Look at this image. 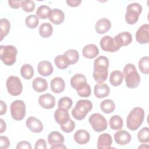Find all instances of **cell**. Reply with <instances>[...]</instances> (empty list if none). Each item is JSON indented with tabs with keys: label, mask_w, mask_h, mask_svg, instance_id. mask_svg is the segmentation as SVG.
<instances>
[{
	"label": "cell",
	"mask_w": 149,
	"mask_h": 149,
	"mask_svg": "<svg viewBox=\"0 0 149 149\" xmlns=\"http://www.w3.org/2000/svg\"><path fill=\"white\" fill-rule=\"evenodd\" d=\"M114 139L118 144L125 146L130 142L132 137L128 132L125 130H120L114 134Z\"/></svg>",
	"instance_id": "obj_17"
},
{
	"label": "cell",
	"mask_w": 149,
	"mask_h": 149,
	"mask_svg": "<svg viewBox=\"0 0 149 149\" xmlns=\"http://www.w3.org/2000/svg\"><path fill=\"white\" fill-rule=\"evenodd\" d=\"M35 149H46L47 144L45 140L44 139H39L36 143Z\"/></svg>",
	"instance_id": "obj_45"
},
{
	"label": "cell",
	"mask_w": 149,
	"mask_h": 149,
	"mask_svg": "<svg viewBox=\"0 0 149 149\" xmlns=\"http://www.w3.org/2000/svg\"><path fill=\"white\" fill-rule=\"evenodd\" d=\"M25 23L28 28L30 29H35L39 23V19L37 15H30L26 17Z\"/></svg>",
	"instance_id": "obj_37"
},
{
	"label": "cell",
	"mask_w": 149,
	"mask_h": 149,
	"mask_svg": "<svg viewBox=\"0 0 149 149\" xmlns=\"http://www.w3.org/2000/svg\"><path fill=\"white\" fill-rule=\"evenodd\" d=\"M73 138L77 143L80 145H83L87 143L90 141V135L86 130L80 129L74 133Z\"/></svg>",
	"instance_id": "obj_24"
},
{
	"label": "cell",
	"mask_w": 149,
	"mask_h": 149,
	"mask_svg": "<svg viewBox=\"0 0 149 149\" xmlns=\"http://www.w3.org/2000/svg\"><path fill=\"white\" fill-rule=\"evenodd\" d=\"M38 103L44 109H51L55 106V98L50 94H44L39 97Z\"/></svg>",
	"instance_id": "obj_15"
},
{
	"label": "cell",
	"mask_w": 149,
	"mask_h": 149,
	"mask_svg": "<svg viewBox=\"0 0 149 149\" xmlns=\"http://www.w3.org/2000/svg\"><path fill=\"white\" fill-rule=\"evenodd\" d=\"M144 111L140 107H135L132 109L126 118L127 127L132 131L136 130L142 124L144 119Z\"/></svg>",
	"instance_id": "obj_1"
},
{
	"label": "cell",
	"mask_w": 149,
	"mask_h": 149,
	"mask_svg": "<svg viewBox=\"0 0 149 149\" xmlns=\"http://www.w3.org/2000/svg\"><path fill=\"white\" fill-rule=\"evenodd\" d=\"M111 27V23L107 18H101L99 19L95 26V29L97 33L102 34L107 32Z\"/></svg>",
	"instance_id": "obj_22"
},
{
	"label": "cell",
	"mask_w": 149,
	"mask_h": 149,
	"mask_svg": "<svg viewBox=\"0 0 149 149\" xmlns=\"http://www.w3.org/2000/svg\"><path fill=\"white\" fill-rule=\"evenodd\" d=\"M115 44L120 48L123 46H126L132 41V36L128 31H123L113 37Z\"/></svg>",
	"instance_id": "obj_13"
},
{
	"label": "cell",
	"mask_w": 149,
	"mask_h": 149,
	"mask_svg": "<svg viewBox=\"0 0 149 149\" xmlns=\"http://www.w3.org/2000/svg\"><path fill=\"white\" fill-rule=\"evenodd\" d=\"M62 130L65 133L72 132L75 128V123L74 121L70 119L65 124L60 126Z\"/></svg>",
	"instance_id": "obj_43"
},
{
	"label": "cell",
	"mask_w": 149,
	"mask_h": 149,
	"mask_svg": "<svg viewBox=\"0 0 149 149\" xmlns=\"http://www.w3.org/2000/svg\"><path fill=\"white\" fill-rule=\"evenodd\" d=\"M107 67L102 66H94L93 70V78L97 83H102L105 81L108 74Z\"/></svg>",
	"instance_id": "obj_14"
},
{
	"label": "cell",
	"mask_w": 149,
	"mask_h": 149,
	"mask_svg": "<svg viewBox=\"0 0 149 149\" xmlns=\"http://www.w3.org/2000/svg\"><path fill=\"white\" fill-rule=\"evenodd\" d=\"M93 108L92 102L88 100H79L72 111L73 117L76 120H82Z\"/></svg>",
	"instance_id": "obj_3"
},
{
	"label": "cell",
	"mask_w": 149,
	"mask_h": 149,
	"mask_svg": "<svg viewBox=\"0 0 149 149\" xmlns=\"http://www.w3.org/2000/svg\"><path fill=\"white\" fill-rule=\"evenodd\" d=\"M109 65V59L107 57L105 56H100L97 58L94 62V66H102L108 68Z\"/></svg>",
	"instance_id": "obj_42"
},
{
	"label": "cell",
	"mask_w": 149,
	"mask_h": 149,
	"mask_svg": "<svg viewBox=\"0 0 149 149\" xmlns=\"http://www.w3.org/2000/svg\"><path fill=\"white\" fill-rule=\"evenodd\" d=\"M54 61L56 67L60 69H65L70 65L69 62L63 54L57 55L55 58Z\"/></svg>",
	"instance_id": "obj_33"
},
{
	"label": "cell",
	"mask_w": 149,
	"mask_h": 149,
	"mask_svg": "<svg viewBox=\"0 0 149 149\" xmlns=\"http://www.w3.org/2000/svg\"><path fill=\"white\" fill-rule=\"evenodd\" d=\"M63 55L68 59L70 65H73L77 63L79 59V53L76 49H68L63 54Z\"/></svg>",
	"instance_id": "obj_35"
},
{
	"label": "cell",
	"mask_w": 149,
	"mask_h": 149,
	"mask_svg": "<svg viewBox=\"0 0 149 149\" xmlns=\"http://www.w3.org/2000/svg\"><path fill=\"white\" fill-rule=\"evenodd\" d=\"M110 127L113 130H119L123 127V119L119 115L112 116L109 120Z\"/></svg>",
	"instance_id": "obj_32"
},
{
	"label": "cell",
	"mask_w": 149,
	"mask_h": 149,
	"mask_svg": "<svg viewBox=\"0 0 149 149\" xmlns=\"http://www.w3.org/2000/svg\"><path fill=\"white\" fill-rule=\"evenodd\" d=\"M142 12V6L139 3H132L126 7L125 16V20L129 24H135L139 20V16Z\"/></svg>",
	"instance_id": "obj_5"
},
{
	"label": "cell",
	"mask_w": 149,
	"mask_h": 149,
	"mask_svg": "<svg viewBox=\"0 0 149 149\" xmlns=\"http://www.w3.org/2000/svg\"><path fill=\"white\" fill-rule=\"evenodd\" d=\"M17 50L13 45H1L0 58L2 62L8 66H12L16 61Z\"/></svg>",
	"instance_id": "obj_4"
},
{
	"label": "cell",
	"mask_w": 149,
	"mask_h": 149,
	"mask_svg": "<svg viewBox=\"0 0 149 149\" xmlns=\"http://www.w3.org/2000/svg\"><path fill=\"white\" fill-rule=\"evenodd\" d=\"M65 84L63 79L56 77L51 81V89L55 93H61L65 90Z\"/></svg>",
	"instance_id": "obj_26"
},
{
	"label": "cell",
	"mask_w": 149,
	"mask_h": 149,
	"mask_svg": "<svg viewBox=\"0 0 149 149\" xmlns=\"http://www.w3.org/2000/svg\"><path fill=\"white\" fill-rule=\"evenodd\" d=\"M65 141L63 136L59 132L53 131L48 136V142L51 145V149H63L67 147L63 144Z\"/></svg>",
	"instance_id": "obj_9"
},
{
	"label": "cell",
	"mask_w": 149,
	"mask_h": 149,
	"mask_svg": "<svg viewBox=\"0 0 149 149\" xmlns=\"http://www.w3.org/2000/svg\"><path fill=\"white\" fill-rule=\"evenodd\" d=\"M27 127L30 131L34 133H40L43 130L42 122L34 116H30L27 119L26 122Z\"/></svg>",
	"instance_id": "obj_16"
},
{
	"label": "cell",
	"mask_w": 149,
	"mask_h": 149,
	"mask_svg": "<svg viewBox=\"0 0 149 149\" xmlns=\"http://www.w3.org/2000/svg\"><path fill=\"white\" fill-rule=\"evenodd\" d=\"M71 86L76 90L77 92L85 88L88 84L87 83V79L83 74H76L72 76L70 79Z\"/></svg>",
	"instance_id": "obj_11"
},
{
	"label": "cell",
	"mask_w": 149,
	"mask_h": 149,
	"mask_svg": "<svg viewBox=\"0 0 149 149\" xmlns=\"http://www.w3.org/2000/svg\"><path fill=\"white\" fill-rule=\"evenodd\" d=\"M53 32L52 26L49 23H42L39 28L40 35L43 38L49 37Z\"/></svg>",
	"instance_id": "obj_30"
},
{
	"label": "cell",
	"mask_w": 149,
	"mask_h": 149,
	"mask_svg": "<svg viewBox=\"0 0 149 149\" xmlns=\"http://www.w3.org/2000/svg\"><path fill=\"white\" fill-rule=\"evenodd\" d=\"M73 104L72 99L68 97H63L61 98L58 102V106L59 108H64L66 110L70 109Z\"/></svg>",
	"instance_id": "obj_40"
},
{
	"label": "cell",
	"mask_w": 149,
	"mask_h": 149,
	"mask_svg": "<svg viewBox=\"0 0 149 149\" xmlns=\"http://www.w3.org/2000/svg\"><path fill=\"white\" fill-rule=\"evenodd\" d=\"M10 113L16 120H22L26 115V105L22 100H15L10 105Z\"/></svg>",
	"instance_id": "obj_8"
},
{
	"label": "cell",
	"mask_w": 149,
	"mask_h": 149,
	"mask_svg": "<svg viewBox=\"0 0 149 149\" xmlns=\"http://www.w3.org/2000/svg\"><path fill=\"white\" fill-rule=\"evenodd\" d=\"M88 122L93 130L97 132H101L107 128V121L105 117L100 113L92 114L89 118Z\"/></svg>",
	"instance_id": "obj_7"
},
{
	"label": "cell",
	"mask_w": 149,
	"mask_h": 149,
	"mask_svg": "<svg viewBox=\"0 0 149 149\" xmlns=\"http://www.w3.org/2000/svg\"><path fill=\"white\" fill-rule=\"evenodd\" d=\"M10 146V141L9 139L3 136L0 137V147L2 149L8 148Z\"/></svg>",
	"instance_id": "obj_44"
},
{
	"label": "cell",
	"mask_w": 149,
	"mask_h": 149,
	"mask_svg": "<svg viewBox=\"0 0 149 149\" xmlns=\"http://www.w3.org/2000/svg\"><path fill=\"white\" fill-rule=\"evenodd\" d=\"M54 118L55 121L59 124L60 126L66 123L70 119L68 110L62 108H58V109L55 111Z\"/></svg>",
	"instance_id": "obj_19"
},
{
	"label": "cell",
	"mask_w": 149,
	"mask_h": 149,
	"mask_svg": "<svg viewBox=\"0 0 149 149\" xmlns=\"http://www.w3.org/2000/svg\"><path fill=\"white\" fill-rule=\"evenodd\" d=\"M6 86L9 94L11 95L18 96L22 92V84L20 79L17 76H9L6 80Z\"/></svg>",
	"instance_id": "obj_6"
},
{
	"label": "cell",
	"mask_w": 149,
	"mask_h": 149,
	"mask_svg": "<svg viewBox=\"0 0 149 149\" xmlns=\"http://www.w3.org/2000/svg\"><path fill=\"white\" fill-rule=\"evenodd\" d=\"M123 73L119 70H114L111 73L109 82L113 86H119L123 81Z\"/></svg>",
	"instance_id": "obj_28"
},
{
	"label": "cell",
	"mask_w": 149,
	"mask_h": 149,
	"mask_svg": "<svg viewBox=\"0 0 149 149\" xmlns=\"http://www.w3.org/2000/svg\"><path fill=\"white\" fill-rule=\"evenodd\" d=\"M35 3L33 1L30 0H25L22 1V7L23 10L26 12H31L33 11L35 9Z\"/></svg>",
	"instance_id": "obj_41"
},
{
	"label": "cell",
	"mask_w": 149,
	"mask_h": 149,
	"mask_svg": "<svg viewBox=\"0 0 149 149\" xmlns=\"http://www.w3.org/2000/svg\"><path fill=\"white\" fill-rule=\"evenodd\" d=\"M136 41L141 44H147L149 42V25L144 24L141 25L136 33Z\"/></svg>",
	"instance_id": "obj_12"
},
{
	"label": "cell",
	"mask_w": 149,
	"mask_h": 149,
	"mask_svg": "<svg viewBox=\"0 0 149 149\" xmlns=\"http://www.w3.org/2000/svg\"><path fill=\"white\" fill-rule=\"evenodd\" d=\"M49 20L55 24H60L65 19V15L62 10L59 9H52L50 12Z\"/></svg>",
	"instance_id": "obj_23"
},
{
	"label": "cell",
	"mask_w": 149,
	"mask_h": 149,
	"mask_svg": "<svg viewBox=\"0 0 149 149\" xmlns=\"http://www.w3.org/2000/svg\"><path fill=\"white\" fill-rule=\"evenodd\" d=\"M21 76L26 80L31 79L34 75V69L33 66L28 63L22 65L20 69Z\"/></svg>",
	"instance_id": "obj_31"
},
{
	"label": "cell",
	"mask_w": 149,
	"mask_h": 149,
	"mask_svg": "<svg viewBox=\"0 0 149 149\" xmlns=\"http://www.w3.org/2000/svg\"><path fill=\"white\" fill-rule=\"evenodd\" d=\"M66 3L70 6L76 7L79 6L81 3V0H69V1H66Z\"/></svg>",
	"instance_id": "obj_48"
},
{
	"label": "cell",
	"mask_w": 149,
	"mask_h": 149,
	"mask_svg": "<svg viewBox=\"0 0 149 149\" xmlns=\"http://www.w3.org/2000/svg\"><path fill=\"white\" fill-rule=\"evenodd\" d=\"M51 11V9L48 6L41 5L37 8L36 10V15L41 19H45L49 17Z\"/></svg>",
	"instance_id": "obj_36"
},
{
	"label": "cell",
	"mask_w": 149,
	"mask_h": 149,
	"mask_svg": "<svg viewBox=\"0 0 149 149\" xmlns=\"http://www.w3.org/2000/svg\"><path fill=\"white\" fill-rule=\"evenodd\" d=\"M0 105H1L0 115H2L6 113L7 110V106H6V104L2 100L0 101Z\"/></svg>",
	"instance_id": "obj_49"
},
{
	"label": "cell",
	"mask_w": 149,
	"mask_h": 149,
	"mask_svg": "<svg viewBox=\"0 0 149 149\" xmlns=\"http://www.w3.org/2000/svg\"><path fill=\"white\" fill-rule=\"evenodd\" d=\"M139 68L140 70L144 74L149 73V58L143 56L139 61Z\"/></svg>",
	"instance_id": "obj_38"
},
{
	"label": "cell",
	"mask_w": 149,
	"mask_h": 149,
	"mask_svg": "<svg viewBox=\"0 0 149 149\" xmlns=\"http://www.w3.org/2000/svg\"><path fill=\"white\" fill-rule=\"evenodd\" d=\"M137 138L140 142L147 143L149 141V129L148 127L142 128L137 134Z\"/></svg>",
	"instance_id": "obj_39"
},
{
	"label": "cell",
	"mask_w": 149,
	"mask_h": 149,
	"mask_svg": "<svg viewBox=\"0 0 149 149\" xmlns=\"http://www.w3.org/2000/svg\"><path fill=\"white\" fill-rule=\"evenodd\" d=\"M123 73L125 76V80L127 87L134 88L139 85L140 76L133 64H126L123 68Z\"/></svg>",
	"instance_id": "obj_2"
},
{
	"label": "cell",
	"mask_w": 149,
	"mask_h": 149,
	"mask_svg": "<svg viewBox=\"0 0 149 149\" xmlns=\"http://www.w3.org/2000/svg\"><path fill=\"white\" fill-rule=\"evenodd\" d=\"M0 27H1V40L6 36L10 28V22L6 18H2L0 20Z\"/></svg>",
	"instance_id": "obj_34"
},
{
	"label": "cell",
	"mask_w": 149,
	"mask_h": 149,
	"mask_svg": "<svg viewBox=\"0 0 149 149\" xmlns=\"http://www.w3.org/2000/svg\"><path fill=\"white\" fill-rule=\"evenodd\" d=\"M37 70L38 73L40 75L43 76H48L52 73L54 68L50 62L47 61H43L38 63L37 66Z\"/></svg>",
	"instance_id": "obj_21"
},
{
	"label": "cell",
	"mask_w": 149,
	"mask_h": 149,
	"mask_svg": "<svg viewBox=\"0 0 149 149\" xmlns=\"http://www.w3.org/2000/svg\"><path fill=\"white\" fill-rule=\"evenodd\" d=\"M100 46L102 50L109 52H115L118 51L119 48L115 43L113 38L109 36H104L100 40Z\"/></svg>",
	"instance_id": "obj_10"
},
{
	"label": "cell",
	"mask_w": 149,
	"mask_h": 149,
	"mask_svg": "<svg viewBox=\"0 0 149 149\" xmlns=\"http://www.w3.org/2000/svg\"><path fill=\"white\" fill-rule=\"evenodd\" d=\"M33 89L38 93L45 91L48 88V83L46 80L44 78L37 77H36L32 83Z\"/></svg>",
	"instance_id": "obj_27"
},
{
	"label": "cell",
	"mask_w": 149,
	"mask_h": 149,
	"mask_svg": "<svg viewBox=\"0 0 149 149\" xmlns=\"http://www.w3.org/2000/svg\"><path fill=\"white\" fill-rule=\"evenodd\" d=\"M112 143V139L108 133H102L98 138L97 148L98 149H109Z\"/></svg>",
	"instance_id": "obj_20"
},
{
	"label": "cell",
	"mask_w": 149,
	"mask_h": 149,
	"mask_svg": "<svg viewBox=\"0 0 149 149\" xmlns=\"http://www.w3.org/2000/svg\"><path fill=\"white\" fill-rule=\"evenodd\" d=\"M22 1L17 0V1H9L8 3L9 5L14 9H17L19 8L20 6H22Z\"/></svg>",
	"instance_id": "obj_47"
},
{
	"label": "cell",
	"mask_w": 149,
	"mask_h": 149,
	"mask_svg": "<svg viewBox=\"0 0 149 149\" xmlns=\"http://www.w3.org/2000/svg\"><path fill=\"white\" fill-rule=\"evenodd\" d=\"M100 108L105 113H110L114 111L115 109V104L114 101L112 100H105L101 102Z\"/></svg>",
	"instance_id": "obj_29"
},
{
	"label": "cell",
	"mask_w": 149,
	"mask_h": 149,
	"mask_svg": "<svg viewBox=\"0 0 149 149\" xmlns=\"http://www.w3.org/2000/svg\"><path fill=\"white\" fill-rule=\"evenodd\" d=\"M0 122H1V131H0V133H2L3 132H4L5 131L6 125V123L5 122V121L2 119H0Z\"/></svg>",
	"instance_id": "obj_50"
},
{
	"label": "cell",
	"mask_w": 149,
	"mask_h": 149,
	"mask_svg": "<svg viewBox=\"0 0 149 149\" xmlns=\"http://www.w3.org/2000/svg\"><path fill=\"white\" fill-rule=\"evenodd\" d=\"M16 148L17 149H20V148L31 149V144L27 141H21L17 143Z\"/></svg>",
	"instance_id": "obj_46"
},
{
	"label": "cell",
	"mask_w": 149,
	"mask_h": 149,
	"mask_svg": "<svg viewBox=\"0 0 149 149\" xmlns=\"http://www.w3.org/2000/svg\"><path fill=\"white\" fill-rule=\"evenodd\" d=\"M82 53L84 57L88 59H92L98 55L99 49L95 44H87L83 48Z\"/></svg>",
	"instance_id": "obj_25"
},
{
	"label": "cell",
	"mask_w": 149,
	"mask_h": 149,
	"mask_svg": "<svg viewBox=\"0 0 149 149\" xmlns=\"http://www.w3.org/2000/svg\"><path fill=\"white\" fill-rule=\"evenodd\" d=\"M110 93L109 86L104 83H97L94 88V93L96 97L98 98L107 97Z\"/></svg>",
	"instance_id": "obj_18"
}]
</instances>
